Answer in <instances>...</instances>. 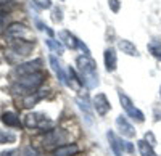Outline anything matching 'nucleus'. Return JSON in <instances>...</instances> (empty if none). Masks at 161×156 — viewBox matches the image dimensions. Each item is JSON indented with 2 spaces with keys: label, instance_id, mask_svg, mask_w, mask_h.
I'll use <instances>...</instances> for the list:
<instances>
[{
  "label": "nucleus",
  "instance_id": "4",
  "mask_svg": "<svg viewBox=\"0 0 161 156\" xmlns=\"http://www.w3.org/2000/svg\"><path fill=\"white\" fill-rule=\"evenodd\" d=\"M8 39H13V40H26V42H34V35L29 31L28 26H24L21 23H13L10 24L7 31H5Z\"/></svg>",
  "mask_w": 161,
  "mask_h": 156
},
{
  "label": "nucleus",
  "instance_id": "34",
  "mask_svg": "<svg viewBox=\"0 0 161 156\" xmlns=\"http://www.w3.org/2000/svg\"><path fill=\"white\" fill-rule=\"evenodd\" d=\"M60 2H64V0H60Z\"/></svg>",
  "mask_w": 161,
  "mask_h": 156
},
{
  "label": "nucleus",
  "instance_id": "20",
  "mask_svg": "<svg viewBox=\"0 0 161 156\" xmlns=\"http://www.w3.org/2000/svg\"><path fill=\"white\" fill-rule=\"evenodd\" d=\"M42 116H44V114H39V113H31V114H28V116L24 118V126H26V127H31V129H36V127L39 126L40 119H42Z\"/></svg>",
  "mask_w": 161,
  "mask_h": 156
},
{
  "label": "nucleus",
  "instance_id": "25",
  "mask_svg": "<svg viewBox=\"0 0 161 156\" xmlns=\"http://www.w3.org/2000/svg\"><path fill=\"white\" fill-rule=\"evenodd\" d=\"M32 3L42 10H48L52 7V0H32Z\"/></svg>",
  "mask_w": 161,
  "mask_h": 156
},
{
  "label": "nucleus",
  "instance_id": "29",
  "mask_svg": "<svg viewBox=\"0 0 161 156\" xmlns=\"http://www.w3.org/2000/svg\"><path fill=\"white\" fill-rule=\"evenodd\" d=\"M23 156H39V153H37V150L32 148V147H26V148L23 150Z\"/></svg>",
  "mask_w": 161,
  "mask_h": 156
},
{
  "label": "nucleus",
  "instance_id": "18",
  "mask_svg": "<svg viewBox=\"0 0 161 156\" xmlns=\"http://www.w3.org/2000/svg\"><path fill=\"white\" fill-rule=\"evenodd\" d=\"M48 61H50V64H52L53 71L57 73V76H58L60 82H61V84H66V76H64V73H63V69H61V64L58 63V60H57L55 56H53V55H50Z\"/></svg>",
  "mask_w": 161,
  "mask_h": 156
},
{
  "label": "nucleus",
  "instance_id": "31",
  "mask_svg": "<svg viewBox=\"0 0 161 156\" xmlns=\"http://www.w3.org/2000/svg\"><path fill=\"white\" fill-rule=\"evenodd\" d=\"M16 153L15 151H3V153H0V156H15Z\"/></svg>",
  "mask_w": 161,
  "mask_h": 156
},
{
  "label": "nucleus",
  "instance_id": "1",
  "mask_svg": "<svg viewBox=\"0 0 161 156\" xmlns=\"http://www.w3.org/2000/svg\"><path fill=\"white\" fill-rule=\"evenodd\" d=\"M45 79H47V73L37 71V73H32V74H28V76H21L19 79L13 84L11 89L15 94L28 97V95L37 92V89L44 84Z\"/></svg>",
  "mask_w": 161,
  "mask_h": 156
},
{
  "label": "nucleus",
  "instance_id": "15",
  "mask_svg": "<svg viewBox=\"0 0 161 156\" xmlns=\"http://www.w3.org/2000/svg\"><path fill=\"white\" fill-rule=\"evenodd\" d=\"M118 47H119V50L123 51V53H126L129 56H139L137 47L134 45L130 40H127V39H121V40L118 42Z\"/></svg>",
  "mask_w": 161,
  "mask_h": 156
},
{
  "label": "nucleus",
  "instance_id": "9",
  "mask_svg": "<svg viewBox=\"0 0 161 156\" xmlns=\"http://www.w3.org/2000/svg\"><path fill=\"white\" fill-rule=\"evenodd\" d=\"M93 110L97 111L98 116H105L108 114V111L111 110V105L108 98H106L105 94H97L95 97H93Z\"/></svg>",
  "mask_w": 161,
  "mask_h": 156
},
{
  "label": "nucleus",
  "instance_id": "27",
  "mask_svg": "<svg viewBox=\"0 0 161 156\" xmlns=\"http://www.w3.org/2000/svg\"><path fill=\"white\" fill-rule=\"evenodd\" d=\"M145 142H147L148 145H152V147L156 145V138H155L153 132H147V134H145Z\"/></svg>",
  "mask_w": 161,
  "mask_h": 156
},
{
  "label": "nucleus",
  "instance_id": "11",
  "mask_svg": "<svg viewBox=\"0 0 161 156\" xmlns=\"http://www.w3.org/2000/svg\"><path fill=\"white\" fill-rule=\"evenodd\" d=\"M103 60H105V66H106V71L108 73H114L116 68H118V56H116V51L114 48H106L105 50V55H103Z\"/></svg>",
  "mask_w": 161,
  "mask_h": 156
},
{
  "label": "nucleus",
  "instance_id": "14",
  "mask_svg": "<svg viewBox=\"0 0 161 156\" xmlns=\"http://www.w3.org/2000/svg\"><path fill=\"white\" fill-rule=\"evenodd\" d=\"M0 121H2L7 127H21V121L18 118L16 113L13 111H5L2 113V116H0Z\"/></svg>",
  "mask_w": 161,
  "mask_h": 156
},
{
  "label": "nucleus",
  "instance_id": "19",
  "mask_svg": "<svg viewBox=\"0 0 161 156\" xmlns=\"http://www.w3.org/2000/svg\"><path fill=\"white\" fill-rule=\"evenodd\" d=\"M44 98V94L42 92H34V94H31V95H28V97H24V100H23V106L24 108H32L37 101H40Z\"/></svg>",
  "mask_w": 161,
  "mask_h": 156
},
{
  "label": "nucleus",
  "instance_id": "16",
  "mask_svg": "<svg viewBox=\"0 0 161 156\" xmlns=\"http://www.w3.org/2000/svg\"><path fill=\"white\" fill-rule=\"evenodd\" d=\"M60 39H61L63 45L68 47L69 50H74V48H77V45H79V40H77V39H76L69 31H61V32H60Z\"/></svg>",
  "mask_w": 161,
  "mask_h": 156
},
{
  "label": "nucleus",
  "instance_id": "10",
  "mask_svg": "<svg viewBox=\"0 0 161 156\" xmlns=\"http://www.w3.org/2000/svg\"><path fill=\"white\" fill-rule=\"evenodd\" d=\"M76 103H77L79 110L82 111V114L86 116L87 122L92 124V121H93V113H92V108H90V103H89L87 95H84V97H82V95H79V97L76 98Z\"/></svg>",
  "mask_w": 161,
  "mask_h": 156
},
{
  "label": "nucleus",
  "instance_id": "24",
  "mask_svg": "<svg viewBox=\"0 0 161 156\" xmlns=\"http://www.w3.org/2000/svg\"><path fill=\"white\" fill-rule=\"evenodd\" d=\"M16 142V135L11 134V132H7V131H0V145L3 143H15Z\"/></svg>",
  "mask_w": 161,
  "mask_h": 156
},
{
  "label": "nucleus",
  "instance_id": "7",
  "mask_svg": "<svg viewBox=\"0 0 161 156\" xmlns=\"http://www.w3.org/2000/svg\"><path fill=\"white\" fill-rule=\"evenodd\" d=\"M116 127H118L121 137H126V138H134L136 137V129H134V126L124 118L123 114L116 118Z\"/></svg>",
  "mask_w": 161,
  "mask_h": 156
},
{
  "label": "nucleus",
  "instance_id": "17",
  "mask_svg": "<svg viewBox=\"0 0 161 156\" xmlns=\"http://www.w3.org/2000/svg\"><path fill=\"white\" fill-rule=\"evenodd\" d=\"M66 79H69V81H66V85H69L73 90L79 92L80 87H82V81H80V77H77V74L73 68H68V77Z\"/></svg>",
  "mask_w": 161,
  "mask_h": 156
},
{
  "label": "nucleus",
  "instance_id": "2",
  "mask_svg": "<svg viewBox=\"0 0 161 156\" xmlns=\"http://www.w3.org/2000/svg\"><path fill=\"white\" fill-rule=\"evenodd\" d=\"M77 64V71L80 74V81L86 84L87 89H95L98 85V71H97V64L89 55H80L76 60Z\"/></svg>",
  "mask_w": 161,
  "mask_h": 156
},
{
  "label": "nucleus",
  "instance_id": "21",
  "mask_svg": "<svg viewBox=\"0 0 161 156\" xmlns=\"http://www.w3.org/2000/svg\"><path fill=\"white\" fill-rule=\"evenodd\" d=\"M137 147H139V151H140L142 156H158V154L155 153L153 147L148 145L145 140H139V142H137Z\"/></svg>",
  "mask_w": 161,
  "mask_h": 156
},
{
  "label": "nucleus",
  "instance_id": "6",
  "mask_svg": "<svg viewBox=\"0 0 161 156\" xmlns=\"http://www.w3.org/2000/svg\"><path fill=\"white\" fill-rule=\"evenodd\" d=\"M108 140H110V145L114 151L116 156H123L124 151L127 153H134V145L130 142H124L123 138H119L118 135H114V132H108Z\"/></svg>",
  "mask_w": 161,
  "mask_h": 156
},
{
  "label": "nucleus",
  "instance_id": "23",
  "mask_svg": "<svg viewBox=\"0 0 161 156\" xmlns=\"http://www.w3.org/2000/svg\"><path fill=\"white\" fill-rule=\"evenodd\" d=\"M47 45H48V48L53 51V53H57L58 56H60V55H63V51H64V45H63L61 42H57V40H53V39L50 37V39H47Z\"/></svg>",
  "mask_w": 161,
  "mask_h": 156
},
{
  "label": "nucleus",
  "instance_id": "5",
  "mask_svg": "<svg viewBox=\"0 0 161 156\" xmlns=\"http://www.w3.org/2000/svg\"><path fill=\"white\" fill-rule=\"evenodd\" d=\"M118 97H119V101H121V106L124 108V111L127 113V116H129L132 121H136V122H143V121H145L143 113H142L136 105H134L132 100H130L121 89H118Z\"/></svg>",
  "mask_w": 161,
  "mask_h": 156
},
{
  "label": "nucleus",
  "instance_id": "12",
  "mask_svg": "<svg viewBox=\"0 0 161 156\" xmlns=\"http://www.w3.org/2000/svg\"><path fill=\"white\" fill-rule=\"evenodd\" d=\"M66 138H68V137H66V134L63 131H60V129H57V131H50L48 132V135L44 138V143L45 145H52V143H57L58 145V143H64Z\"/></svg>",
  "mask_w": 161,
  "mask_h": 156
},
{
  "label": "nucleus",
  "instance_id": "26",
  "mask_svg": "<svg viewBox=\"0 0 161 156\" xmlns=\"http://www.w3.org/2000/svg\"><path fill=\"white\" fill-rule=\"evenodd\" d=\"M52 19H53V23H61V21H63V11H61L60 8H53V11H52Z\"/></svg>",
  "mask_w": 161,
  "mask_h": 156
},
{
  "label": "nucleus",
  "instance_id": "8",
  "mask_svg": "<svg viewBox=\"0 0 161 156\" xmlns=\"http://www.w3.org/2000/svg\"><path fill=\"white\" fill-rule=\"evenodd\" d=\"M42 66V61L40 60H34V61H26V63H21L15 68V74H19L21 76H28V74H32V73H37V71H42L40 69Z\"/></svg>",
  "mask_w": 161,
  "mask_h": 156
},
{
  "label": "nucleus",
  "instance_id": "3",
  "mask_svg": "<svg viewBox=\"0 0 161 156\" xmlns=\"http://www.w3.org/2000/svg\"><path fill=\"white\" fill-rule=\"evenodd\" d=\"M34 48V42H26V40H15L8 50H5V56L10 60V61H15L18 58H23V56H28Z\"/></svg>",
  "mask_w": 161,
  "mask_h": 156
},
{
  "label": "nucleus",
  "instance_id": "28",
  "mask_svg": "<svg viewBox=\"0 0 161 156\" xmlns=\"http://www.w3.org/2000/svg\"><path fill=\"white\" fill-rule=\"evenodd\" d=\"M108 5H110V8H111V11H113V13H118V11H119V8H121L119 0H108Z\"/></svg>",
  "mask_w": 161,
  "mask_h": 156
},
{
  "label": "nucleus",
  "instance_id": "13",
  "mask_svg": "<svg viewBox=\"0 0 161 156\" xmlns=\"http://www.w3.org/2000/svg\"><path fill=\"white\" fill-rule=\"evenodd\" d=\"M79 153V147L76 143H64L53 150V156H74Z\"/></svg>",
  "mask_w": 161,
  "mask_h": 156
},
{
  "label": "nucleus",
  "instance_id": "33",
  "mask_svg": "<svg viewBox=\"0 0 161 156\" xmlns=\"http://www.w3.org/2000/svg\"><path fill=\"white\" fill-rule=\"evenodd\" d=\"M159 97H161V89H159Z\"/></svg>",
  "mask_w": 161,
  "mask_h": 156
},
{
  "label": "nucleus",
  "instance_id": "32",
  "mask_svg": "<svg viewBox=\"0 0 161 156\" xmlns=\"http://www.w3.org/2000/svg\"><path fill=\"white\" fill-rule=\"evenodd\" d=\"M3 29V16H2V13H0V32H2Z\"/></svg>",
  "mask_w": 161,
  "mask_h": 156
},
{
  "label": "nucleus",
  "instance_id": "22",
  "mask_svg": "<svg viewBox=\"0 0 161 156\" xmlns=\"http://www.w3.org/2000/svg\"><path fill=\"white\" fill-rule=\"evenodd\" d=\"M147 48H148V51L156 58V60H159L161 61V40H152L148 45H147Z\"/></svg>",
  "mask_w": 161,
  "mask_h": 156
},
{
  "label": "nucleus",
  "instance_id": "30",
  "mask_svg": "<svg viewBox=\"0 0 161 156\" xmlns=\"http://www.w3.org/2000/svg\"><path fill=\"white\" fill-rule=\"evenodd\" d=\"M77 47H79L80 50L84 51V55H89V48H87V47H86V45H84L82 42H80V40H79V45H77Z\"/></svg>",
  "mask_w": 161,
  "mask_h": 156
}]
</instances>
